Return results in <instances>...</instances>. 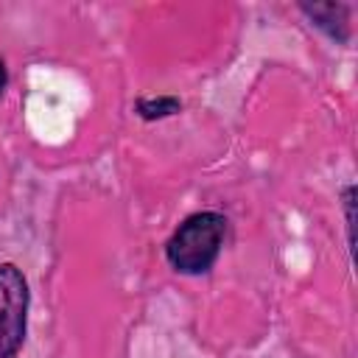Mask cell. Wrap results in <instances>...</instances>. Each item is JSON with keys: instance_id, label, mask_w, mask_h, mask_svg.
I'll list each match as a JSON object with an SVG mask.
<instances>
[{"instance_id": "obj_4", "label": "cell", "mask_w": 358, "mask_h": 358, "mask_svg": "<svg viewBox=\"0 0 358 358\" xmlns=\"http://www.w3.org/2000/svg\"><path fill=\"white\" fill-rule=\"evenodd\" d=\"M137 112L145 117V120H154V117H165V115H173L179 112V101L176 98H145V101H137Z\"/></svg>"}, {"instance_id": "obj_2", "label": "cell", "mask_w": 358, "mask_h": 358, "mask_svg": "<svg viewBox=\"0 0 358 358\" xmlns=\"http://www.w3.org/2000/svg\"><path fill=\"white\" fill-rule=\"evenodd\" d=\"M28 282L14 263H0V358H14L25 338Z\"/></svg>"}, {"instance_id": "obj_5", "label": "cell", "mask_w": 358, "mask_h": 358, "mask_svg": "<svg viewBox=\"0 0 358 358\" xmlns=\"http://www.w3.org/2000/svg\"><path fill=\"white\" fill-rule=\"evenodd\" d=\"M6 84H8V73H6V64H3V59H0V95H3Z\"/></svg>"}, {"instance_id": "obj_3", "label": "cell", "mask_w": 358, "mask_h": 358, "mask_svg": "<svg viewBox=\"0 0 358 358\" xmlns=\"http://www.w3.org/2000/svg\"><path fill=\"white\" fill-rule=\"evenodd\" d=\"M302 11L313 20V25L324 28L333 39H347V8L344 6H336V3H324V6H302Z\"/></svg>"}, {"instance_id": "obj_1", "label": "cell", "mask_w": 358, "mask_h": 358, "mask_svg": "<svg viewBox=\"0 0 358 358\" xmlns=\"http://www.w3.org/2000/svg\"><path fill=\"white\" fill-rule=\"evenodd\" d=\"M227 238V218L218 213H193L165 243V257L179 274H204L221 255Z\"/></svg>"}]
</instances>
